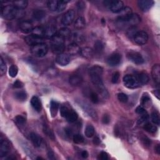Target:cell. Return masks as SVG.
Segmentation results:
<instances>
[{"instance_id": "f35d334b", "label": "cell", "mask_w": 160, "mask_h": 160, "mask_svg": "<svg viewBox=\"0 0 160 160\" xmlns=\"http://www.w3.org/2000/svg\"><path fill=\"white\" fill-rule=\"evenodd\" d=\"M58 4V1H56V0H51V1H49L47 4L49 9H50L51 11H52V12L57 11Z\"/></svg>"}, {"instance_id": "6da1fadb", "label": "cell", "mask_w": 160, "mask_h": 160, "mask_svg": "<svg viewBox=\"0 0 160 160\" xmlns=\"http://www.w3.org/2000/svg\"><path fill=\"white\" fill-rule=\"evenodd\" d=\"M103 73V69L100 66H94L89 70V75L91 81L95 85L98 91L104 98L108 97V93L104 87L102 76Z\"/></svg>"}, {"instance_id": "6125c7cd", "label": "cell", "mask_w": 160, "mask_h": 160, "mask_svg": "<svg viewBox=\"0 0 160 160\" xmlns=\"http://www.w3.org/2000/svg\"><path fill=\"white\" fill-rule=\"evenodd\" d=\"M65 133H66V135H67L68 137H71L72 136H73V131L70 128H66L65 129Z\"/></svg>"}, {"instance_id": "681fc988", "label": "cell", "mask_w": 160, "mask_h": 160, "mask_svg": "<svg viewBox=\"0 0 160 160\" xmlns=\"http://www.w3.org/2000/svg\"><path fill=\"white\" fill-rule=\"evenodd\" d=\"M148 118H149V116L146 113H145V114H141L140 118L139 119L138 121V123L139 125H141L143 123H145L146 121H148Z\"/></svg>"}, {"instance_id": "ffe728a7", "label": "cell", "mask_w": 160, "mask_h": 160, "mask_svg": "<svg viewBox=\"0 0 160 160\" xmlns=\"http://www.w3.org/2000/svg\"><path fill=\"white\" fill-rule=\"evenodd\" d=\"M57 30L56 28L53 25H49L45 28V37L52 38L56 35Z\"/></svg>"}, {"instance_id": "d6a6232c", "label": "cell", "mask_w": 160, "mask_h": 160, "mask_svg": "<svg viewBox=\"0 0 160 160\" xmlns=\"http://www.w3.org/2000/svg\"><path fill=\"white\" fill-rule=\"evenodd\" d=\"M32 34L37 36L43 38L45 36V28L43 27H35L32 31Z\"/></svg>"}, {"instance_id": "8d00e7d4", "label": "cell", "mask_w": 160, "mask_h": 160, "mask_svg": "<svg viewBox=\"0 0 160 160\" xmlns=\"http://www.w3.org/2000/svg\"><path fill=\"white\" fill-rule=\"evenodd\" d=\"M43 130L44 133H45L47 136H48L49 138L53 140H54L55 139L54 135L53 133V131L50 128H49L47 125H44Z\"/></svg>"}, {"instance_id": "7a4b0ae2", "label": "cell", "mask_w": 160, "mask_h": 160, "mask_svg": "<svg viewBox=\"0 0 160 160\" xmlns=\"http://www.w3.org/2000/svg\"><path fill=\"white\" fill-rule=\"evenodd\" d=\"M51 50L53 53L56 54H62L65 49L64 39L56 35L52 38L51 42Z\"/></svg>"}, {"instance_id": "f5cc1de1", "label": "cell", "mask_w": 160, "mask_h": 160, "mask_svg": "<svg viewBox=\"0 0 160 160\" xmlns=\"http://www.w3.org/2000/svg\"><path fill=\"white\" fill-rule=\"evenodd\" d=\"M119 75H120V74L119 72H115L113 75L112 78H111V82L115 84L118 81L119 78Z\"/></svg>"}, {"instance_id": "cb8c5ba5", "label": "cell", "mask_w": 160, "mask_h": 160, "mask_svg": "<svg viewBox=\"0 0 160 160\" xmlns=\"http://www.w3.org/2000/svg\"><path fill=\"white\" fill-rule=\"evenodd\" d=\"M30 140L35 147L38 148L41 145L42 143L41 138L35 133H31L30 134Z\"/></svg>"}, {"instance_id": "603a6c76", "label": "cell", "mask_w": 160, "mask_h": 160, "mask_svg": "<svg viewBox=\"0 0 160 160\" xmlns=\"http://www.w3.org/2000/svg\"><path fill=\"white\" fill-rule=\"evenodd\" d=\"M31 104L33 109L37 112H40L41 110V103L37 96H33L31 100Z\"/></svg>"}, {"instance_id": "8fae6325", "label": "cell", "mask_w": 160, "mask_h": 160, "mask_svg": "<svg viewBox=\"0 0 160 160\" xmlns=\"http://www.w3.org/2000/svg\"><path fill=\"white\" fill-rule=\"evenodd\" d=\"M154 4V1L152 0H140L138 1V5L140 9L143 12H148Z\"/></svg>"}, {"instance_id": "f907efd6", "label": "cell", "mask_w": 160, "mask_h": 160, "mask_svg": "<svg viewBox=\"0 0 160 160\" xmlns=\"http://www.w3.org/2000/svg\"><path fill=\"white\" fill-rule=\"evenodd\" d=\"M90 98H91V101L93 103L97 104L99 103V96L96 93L92 92L90 95Z\"/></svg>"}, {"instance_id": "836d02e7", "label": "cell", "mask_w": 160, "mask_h": 160, "mask_svg": "<svg viewBox=\"0 0 160 160\" xmlns=\"http://www.w3.org/2000/svg\"><path fill=\"white\" fill-rule=\"evenodd\" d=\"M143 128L150 133H155L158 130V128L156 126L153 125L152 124L148 122L145 123L144 126H143Z\"/></svg>"}, {"instance_id": "bcb514c9", "label": "cell", "mask_w": 160, "mask_h": 160, "mask_svg": "<svg viewBox=\"0 0 160 160\" xmlns=\"http://www.w3.org/2000/svg\"><path fill=\"white\" fill-rule=\"evenodd\" d=\"M15 121H16V122L17 123V124L19 125L20 126H24L25 124L26 123L25 118L21 115L16 116L15 118Z\"/></svg>"}, {"instance_id": "ab89813d", "label": "cell", "mask_w": 160, "mask_h": 160, "mask_svg": "<svg viewBox=\"0 0 160 160\" xmlns=\"http://www.w3.org/2000/svg\"><path fill=\"white\" fill-rule=\"evenodd\" d=\"M18 72V68L16 65L13 64L9 67V75L11 77H12V78H14V77H16V75H17Z\"/></svg>"}, {"instance_id": "7c38bea8", "label": "cell", "mask_w": 160, "mask_h": 160, "mask_svg": "<svg viewBox=\"0 0 160 160\" xmlns=\"http://www.w3.org/2000/svg\"><path fill=\"white\" fill-rule=\"evenodd\" d=\"M121 60V55L119 53L112 54L107 59V63L111 67H115L118 65Z\"/></svg>"}, {"instance_id": "4316f807", "label": "cell", "mask_w": 160, "mask_h": 160, "mask_svg": "<svg viewBox=\"0 0 160 160\" xmlns=\"http://www.w3.org/2000/svg\"><path fill=\"white\" fill-rule=\"evenodd\" d=\"M28 4V2L26 0H17L13 1V6L18 9H25Z\"/></svg>"}, {"instance_id": "d4e9b609", "label": "cell", "mask_w": 160, "mask_h": 160, "mask_svg": "<svg viewBox=\"0 0 160 160\" xmlns=\"http://www.w3.org/2000/svg\"><path fill=\"white\" fill-rule=\"evenodd\" d=\"M46 16V12L43 9H35L33 12V17L36 21H41Z\"/></svg>"}, {"instance_id": "9a60e30c", "label": "cell", "mask_w": 160, "mask_h": 160, "mask_svg": "<svg viewBox=\"0 0 160 160\" xmlns=\"http://www.w3.org/2000/svg\"><path fill=\"white\" fill-rule=\"evenodd\" d=\"M135 76L140 86L146 85L149 82V80H150L148 75L144 72L137 73L135 75Z\"/></svg>"}, {"instance_id": "03108f58", "label": "cell", "mask_w": 160, "mask_h": 160, "mask_svg": "<svg viewBox=\"0 0 160 160\" xmlns=\"http://www.w3.org/2000/svg\"><path fill=\"white\" fill-rule=\"evenodd\" d=\"M155 151L158 154H160V146H159V145H157V146L155 148Z\"/></svg>"}, {"instance_id": "4fadbf2b", "label": "cell", "mask_w": 160, "mask_h": 160, "mask_svg": "<svg viewBox=\"0 0 160 160\" xmlns=\"http://www.w3.org/2000/svg\"><path fill=\"white\" fill-rule=\"evenodd\" d=\"M124 8V3L121 1H111L109 8L113 13H119Z\"/></svg>"}, {"instance_id": "9c48e42d", "label": "cell", "mask_w": 160, "mask_h": 160, "mask_svg": "<svg viewBox=\"0 0 160 160\" xmlns=\"http://www.w3.org/2000/svg\"><path fill=\"white\" fill-rule=\"evenodd\" d=\"M127 57L131 62L136 64H142L144 63L145 60L141 54L137 52H130L127 54Z\"/></svg>"}, {"instance_id": "ac0fdd59", "label": "cell", "mask_w": 160, "mask_h": 160, "mask_svg": "<svg viewBox=\"0 0 160 160\" xmlns=\"http://www.w3.org/2000/svg\"><path fill=\"white\" fill-rule=\"evenodd\" d=\"M9 151V146L8 143L4 140L0 142V157H4L7 155Z\"/></svg>"}, {"instance_id": "83f0119b", "label": "cell", "mask_w": 160, "mask_h": 160, "mask_svg": "<svg viewBox=\"0 0 160 160\" xmlns=\"http://www.w3.org/2000/svg\"><path fill=\"white\" fill-rule=\"evenodd\" d=\"M104 47V43L100 40H98L95 43V45H94L93 51L94 53L98 54H101V52L103 51Z\"/></svg>"}, {"instance_id": "f546056e", "label": "cell", "mask_w": 160, "mask_h": 160, "mask_svg": "<svg viewBox=\"0 0 160 160\" xmlns=\"http://www.w3.org/2000/svg\"><path fill=\"white\" fill-rule=\"evenodd\" d=\"M59 108V103L55 101H51L50 103V113L53 118L55 117L57 114Z\"/></svg>"}, {"instance_id": "94428289", "label": "cell", "mask_w": 160, "mask_h": 160, "mask_svg": "<svg viewBox=\"0 0 160 160\" xmlns=\"http://www.w3.org/2000/svg\"><path fill=\"white\" fill-rule=\"evenodd\" d=\"M77 7H78L79 10H83L85 8V4L83 1H79L77 4Z\"/></svg>"}, {"instance_id": "7bdbcfd3", "label": "cell", "mask_w": 160, "mask_h": 160, "mask_svg": "<svg viewBox=\"0 0 160 160\" xmlns=\"http://www.w3.org/2000/svg\"><path fill=\"white\" fill-rule=\"evenodd\" d=\"M68 3V1H58L57 12H62L63 11H64L66 8H67Z\"/></svg>"}, {"instance_id": "277c9868", "label": "cell", "mask_w": 160, "mask_h": 160, "mask_svg": "<svg viewBox=\"0 0 160 160\" xmlns=\"http://www.w3.org/2000/svg\"><path fill=\"white\" fill-rule=\"evenodd\" d=\"M48 51V48L46 44L41 43L38 44L37 45L32 46L31 53L36 57L42 58L46 56Z\"/></svg>"}, {"instance_id": "91938a15", "label": "cell", "mask_w": 160, "mask_h": 160, "mask_svg": "<svg viewBox=\"0 0 160 160\" xmlns=\"http://www.w3.org/2000/svg\"><path fill=\"white\" fill-rule=\"evenodd\" d=\"M93 144L95 145H99L101 143V140L100 139V138L98 137V136H95V138H93Z\"/></svg>"}, {"instance_id": "6f0895ef", "label": "cell", "mask_w": 160, "mask_h": 160, "mask_svg": "<svg viewBox=\"0 0 160 160\" xmlns=\"http://www.w3.org/2000/svg\"><path fill=\"white\" fill-rule=\"evenodd\" d=\"M13 87L14 88H21L23 87V83L20 80H16L13 84Z\"/></svg>"}, {"instance_id": "816d5d0a", "label": "cell", "mask_w": 160, "mask_h": 160, "mask_svg": "<svg viewBox=\"0 0 160 160\" xmlns=\"http://www.w3.org/2000/svg\"><path fill=\"white\" fill-rule=\"evenodd\" d=\"M138 31H136L135 27L133 26V27H130V28L128 29V31H127V35H128V36H129L131 38H134L135 34Z\"/></svg>"}, {"instance_id": "9f6ffc18", "label": "cell", "mask_w": 160, "mask_h": 160, "mask_svg": "<svg viewBox=\"0 0 160 160\" xmlns=\"http://www.w3.org/2000/svg\"><path fill=\"white\" fill-rule=\"evenodd\" d=\"M98 158V159H100V160H107L108 159V155L106 152L103 151L99 154V156Z\"/></svg>"}, {"instance_id": "e575fe53", "label": "cell", "mask_w": 160, "mask_h": 160, "mask_svg": "<svg viewBox=\"0 0 160 160\" xmlns=\"http://www.w3.org/2000/svg\"><path fill=\"white\" fill-rule=\"evenodd\" d=\"M95 128L91 125H88L86 126L85 131V134L87 138H91L95 135Z\"/></svg>"}, {"instance_id": "be15d7a7", "label": "cell", "mask_w": 160, "mask_h": 160, "mask_svg": "<svg viewBox=\"0 0 160 160\" xmlns=\"http://www.w3.org/2000/svg\"><path fill=\"white\" fill-rule=\"evenodd\" d=\"M48 158L50 159H54V154L53 151H49L48 153Z\"/></svg>"}, {"instance_id": "c3c4849f", "label": "cell", "mask_w": 160, "mask_h": 160, "mask_svg": "<svg viewBox=\"0 0 160 160\" xmlns=\"http://www.w3.org/2000/svg\"><path fill=\"white\" fill-rule=\"evenodd\" d=\"M70 111V110L65 106H62V108H61V109H60L61 115H62V117H64V118H66L67 117V115L68 114Z\"/></svg>"}, {"instance_id": "44dd1931", "label": "cell", "mask_w": 160, "mask_h": 160, "mask_svg": "<svg viewBox=\"0 0 160 160\" xmlns=\"http://www.w3.org/2000/svg\"><path fill=\"white\" fill-rule=\"evenodd\" d=\"M81 48L78 44L76 43H73L68 45L67 51L69 54L70 55H75L78 54L81 51Z\"/></svg>"}, {"instance_id": "60d3db41", "label": "cell", "mask_w": 160, "mask_h": 160, "mask_svg": "<svg viewBox=\"0 0 160 160\" xmlns=\"http://www.w3.org/2000/svg\"><path fill=\"white\" fill-rule=\"evenodd\" d=\"M151 120L152 122L156 125L159 126L160 124V118L159 114L157 111H154L151 114Z\"/></svg>"}, {"instance_id": "52a82bcc", "label": "cell", "mask_w": 160, "mask_h": 160, "mask_svg": "<svg viewBox=\"0 0 160 160\" xmlns=\"http://www.w3.org/2000/svg\"><path fill=\"white\" fill-rule=\"evenodd\" d=\"M132 14H133V12H132L131 8L128 7H125L119 13L118 21L120 23H125L131 17Z\"/></svg>"}, {"instance_id": "5b68a950", "label": "cell", "mask_w": 160, "mask_h": 160, "mask_svg": "<svg viewBox=\"0 0 160 160\" xmlns=\"http://www.w3.org/2000/svg\"><path fill=\"white\" fill-rule=\"evenodd\" d=\"M123 83L125 86L130 89H135L140 86L135 76L131 75H127L123 77Z\"/></svg>"}, {"instance_id": "db71d44e", "label": "cell", "mask_w": 160, "mask_h": 160, "mask_svg": "<svg viewBox=\"0 0 160 160\" xmlns=\"http://www.w3.org/2000/svg\"><path fill=\"white\" fill-rule=\"evenodd\" d=\"M136 113H138V114L141 115V114L146 113V110H145V109L144 108L141 106H138L136 108Z\"/></svg>"}, {"instance_id": "ba28073f", "label": "cell", "mask_w": 160, "mask_h": 160, "mask_svg": "<svg viewBox=\"0 0 160 160\" xmlns=\"http://www.w3.org/2000/svg\"><path fill=\"white\" fill-rule=\"evenodd\" d=\"M75 18V12L73 9H70L63 16L62 22L64 26H69L73 23Z\"/></svg>"}, {"instance_id": "b9f144b4", "label": "cell", "mask_w": 160, "mask_h": 160, "mask_svg": "<svg viewBox=\"0 0 160 160\" xmlns=\"http://www.w3.org/2000/svg\"><path fill=\"white\" fill-rule=\"evenodd\" d=\"M151 101V98L147 94H144L142 98H141V103L143 106L147 107L150 105V103Z\"/></svg>"}, {"instance_id": "8992f818", "label": "cell", "mask_w": 160, "mask_h": 160, "mask_svg": "<svg viewBox=\"0 0 160 160\" xmlns=\"http://www.w3.org/2000/svg\"><path fill=\"white\" fill-rule=\"evenodd\" d=\"M133 39L135 42L139 45H144L148 41V35L144 31H137Z\"/></svg>"}, {"instance_id": "11a10c76", "label": "cell", "mask_w": 160, "mask_h": 160, "mask_svg": "<svg viewBox=\"0 0 160 160\" xmlns=\"http://www.w3.org/2000/svg\"><path fill=\"white\" fill-rule=\"evenodd\" d=\"M102 122L104 125H108L110 122V117L108 114H104L102 118Z\"/></svg>"}, {"instance_id": "f6af8a7d", "label": "cell", "mask_w": 160, "mask_h": 160, "mask_svg": "<svg viewBox=\"0 0 160 160\" xmlns=\"http://www.w3.org/2000/svg\"><path fill=\"white\" fill-rule=\"evenodd\" d=\"M7 71V65L5 62H4V59L2 57L0 58V74L1 75H3L5 74Z\"/></svg>"}, {"instance_id": "ee69618b", "label": "cell", "mask_w": 160, "mask_h": 160, "mask_svg": "<svg viewBox=\"0 0 160 160\" xmlns=\"http://www.w3.org/2000/svg\"><path fill=\"white\" fill-rule=\"evenodd\" d=\"M73 140L76 144H80L84 142V138L80 134H75L73 136Z\"/></svg>"}, {"instance_id": "e7e4bbea", "label": "cell", "mask_w": 160, "mask_h": 160, "mask_svg": "<svg viewBox=\"0 0 160 160\" xmlns=\"http://www.w3.org/2000/svg\"><path fill=\"white\" fill-rule=\"evenodd\" d=\"M88 155H89V154H88V151H82L81 153V156L83 158H84V159H86L88 157Z\"/></svg>"}, {"instance_id": "484cf974", "label": "cell", "mask_w": 160, "mask_h": 160, "mask_svg": "<svg viewBox=\"0 0 160 160\" xmlns=\"http://www.w3.org/2000/svg\"><path fill=\"white\" fill-rule=\"evenodd\" d=\"M82 56H83L85 58L90 59L93 57L94 54L93 49L90 47H85L81 49L80 51Z\"/></svg>"}, {"instance_id": "74e56055", "label": "cell", "mask_w": 160, "mask_h": 160, "mask_svg": "<svg viewBox=\"0 0 160 160\" xmlns=\"http://www.w3.org/2000/svg\"><path fill=\"white\" fill-rule=\"evenodd\" d=\"M73 40H75L74 43H82L83 41H84L85 40V38L84 35L81 34V33H78L76 32L73 34Z\"/></svg>"}, {"instance_id": "5bb4252c", "label": "cell", "mask_w": 160, "mask_h": 160, "mask_svg": "<svg viewBox=\"0 0 160 160\" xmlns=\"http://www.w3.org/2000/svg\"><path fill=\"white\" fill-rule=\"evenodd\" d=\"M20 28L22 32L25 33H31L33 30V25L31 23V21L26 20L22 21L20 25Z\"/></svg>"}, {"instance_id": "30bf717a", "label": "cell", "mask_w": 160, "mask_h": 160, "mask_svg": "<svg viewBox=\"0 0 160 160\" xmlns=\"http://www.w3.org/2000/svg\"><path fill=\"white\" fill-rule=\"evenodd\" d=\"M25 40L28 45H30V46H32L37 45H38V44L44 43L43 38L37 36H36L35 35H33V34L26 36L25 38Z\"/></svg>"}, {"instance_id": "d6986e66", "label": "cell", "mask_w": 160, "mask_h": 160, "mask_svg": "<svg viewBox=\"0 0 160 160\" xmlns=\"http://www.w3.org/2000/svg\"><path fill=\"white\" fill-rule=\"evenodd\" d=\"M141 21V18L138 14H133L131 17L127 20L125 23H126L128 25H130V27L135 26L136 25L139 24Z\"/></svg>"}, {"instance_id": "4dcf8cb0", "label": "cell", "mask_w": 160, "mask_h": 160, "mask_svg": "<svg viewBox=\"0 0 160 160\" xmlns=\"http://www.w3.org/2000/svg\"><path fill=\"white\" fill-rule=\"evenodd\" d=\"M67 121L70 123H74L75 121L78 119V115L77 113L73 110H70V113L67 115V117H66Z\"/></svg>"}, {"instance_id": "003e7915", "label": "cell", "mask_w": 160, "mask_h": 160, "mask_svg": "<svg viewBox=\"0 0 160 160\" xmlns=\"http://www.w3.org/2000/svg\"><path fill=\"white\" fill-rule=\"evenodd\" d=\"M154 95L157 97L158 99H159V90H155V92H154Z\"/></svg>"}, {"instance_id": "7402d4cb", "label": "cell", "mask_w": 160, "mask_h": 160, "mask_svg": "<svg viewBox=\"0 0 160 160\" xmlns=\"http://www.w3.org/2000/svg\"><path fill=\"white\" fill-rule=\"evenodd\" d=\"M70 83L74 86H77L80 85L83 82L82 77L78 75H71L69 78Z\"/></svg>"}, {"instance_id": "e0dca14e", "label": "cell", "mask_w": 160, "mask_h": 160, "mask_svg": "<svg viewBox=\"0 0 160 160\" xmlns=\"http://www.w3.org/2000/svg\"><path fill=\"white\" fill-rule=\"evenodd\" d=\"M56 63L61 66H67L70 63V58L69 55L67 54H58L56 59Z\"/></svg>"}, {"instance_id": "3957f363", "label": "cell", "mask_w": 160, "mask_h": 160, "mask_svg": "<svg viewBox=\"0 0 160 160\" xmlns=\"http://www.w3.org/2000/svg\"><path fill=\"white\" fill-rule=\"evenodd\" d=\"M18 9L12 5H8L1 8V15L3 18L7 20H12L18 15Z\"/></svg>"}, {"instance_id": "7dc6e473", "label": "cell", "mask_w": 160, "mask_h": 160, "mask_svg": "<svg viewBox=\"0 0 160 160\" xmlns=\"http://www.w3.org/2000/svg\"><path fill=\"white\" fill-rule=\"evenodd\" d=\"M118 100L121 103H125L128 100V96L125 93H120L118 95Z\"/></svg>"}, {"instance_id": "1f68e13d", "label": "cell", "mask_w": 160, "mask_h": 160, "mask_svg": "<svg viewBox=\"0 0 160 160\" xmlns=\"http://www.w3.org/2000/svg\"><path fill=\"white\" fill-rule=\"evenodd\" d=\"M57 34L64 39V38H69L71 36V31L67 28H63L59 30Z\"/></svg>"}, {"instance_id": "f1b7e54d", "label": "cell", "mask_w": 160, "mask_h": 160, "mask_svg": "<svg viewBox=\"0 0 160 160\" xmlns=\"http://www.w3.org/2000/svg\"><path fill=\"white\" fill-rule=\"evenodd\" d=\"M86 26V21L83 17L80 16L75 22V27L78 30L83 29Z\"/></svg>"}, {"instance_id": "2e32d148", "label": "cell", "mask_w": 160, "mask_h": 160, "mask_svg": "<svg viewBox=\"0 0 160 160\" xmlns=\"http://www.w3.org/2000/svg\"><path fill=\"white\" fill-rule=\"evenodd\" d=\"M152 78L157 84L160 83V66L159 64H154L151 70Z\"/></svg>"}, {"instance_id": "680465c9", "label": "cell", "mask_w": 160, "mask_h": 160, "mask_svg": "<svg viewBox=\"0 0 160 160\" xmlns=\"http://www.w3.org/2000/svg\"><path fill=\"white\" fill-rule=\"evenodd\" d=\"M142 141H143V143H144V145L147 146H149L151 144L150 140L148 139L147 137H143V139H142Z\"/></svg>"}, {"instance_id": "d590c367", "label": "cell", "mask_w": 160, "mask_h": 160, "mask_svg": "<svg viewBox=\"0 0 160 160\" xmlns=\"http://www.w3.org/2000/svg\"><path fill=\"white\" fill-rule=\"evenodd\" d=\"M14 96L16 100H18L20 101H24L26 100L27 98V94L25 91H21L16 92L14 94Z\"/></svg>"}]
</instances>
